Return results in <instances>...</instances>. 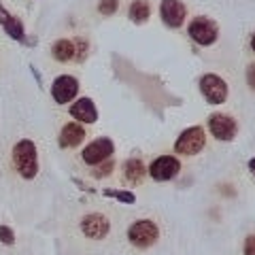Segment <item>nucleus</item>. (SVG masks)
I'll list each match as a JSON object with an SVG mask.
<instances>
[{"mask_svg":"<svg viewBox=\"0 0 255 255\" xmlns=\"http://www.w3.org/2000/svg\"><path fill=\"white\" fill-rule=\"evenodd\" d=\"M11 162L15 172L21 179H34L38 174V151L36 145L30 138H21L19 142H15V147L11 151Z\"/></svg>","mask_w":255,"mask_h":255,"instance_id":"f257e3e1","label":"nucleus"},{"mask_svg":"<svg viewBox=\"0 0 255 255\" xmlns=\"http://www.w3.org/2000/svg\"><path fill=\"white\" fill-rule=\"evenodd\" d=\"M128 241L136 249H149L159 241V228L153 219H136L128 228Z\"/></svg>","mask_w":255,"mask_h":255,"instance_id":"f03ea898","label":"nucleus"},{"mask_svg":"<svg viewBox=\"0 0 255 255\" xmlns=\"http://www.w3.org/2000/svg\"><path fill=\"white\" fill-rule=\"evenodd\" d=\"M206 145V134H204V128L202 126H191L185 128L179 138L174 140V153L179 155H196L200 153Z\"/></svg>","mask_w":255,"mask_h":255,"instance_id":"7ed1b4c3","label":"nucleus"},{"mask_svg":"<svg viewBox=\"0 0 255 255\" xmlns=\"http://www.w3.org/2000/svg\"><path fill=\"white\" fill-rule=\"evenodd\" d=\"M187 34L194 43L202 45V47H211L213 43H217V38H219V26L213 19L204 17V15H198V17L189 21Z\"/></svg>","mask_w":255,"mask_h":255,"instance_id":"20e7f679","label":"nucleus"},{"mask_svg":"<svg viewBox=\"0 0 255 255\" xmlns=\"http://www.w3.org/2000/svg\"><path fill=\"white\" fill-rule=\"evenodd\" d=\"M198 85H200V94L204 96V100L209 105H223L228 100V83L219 75L206 73L200 77Z\"/></svg>","mask_w":255,"mask_h":255,"instance_id":"39448f33","label":"nucleus"},{"mask_svg":"<svg viewBox=\"0 0 255 255\" xmlns=\"http://www.w3.org/2000/svg\"><path fill=\"white\" fill-rule=\"evenodd\" d=\"M181 172V162L177 155H159L147 166V174L157 183L172 181Z\"/></svg>","mask_w":255,"mask_h":255,"instance_id":"423d86ee","label":"nucleus"},{"mask_svg":"<svg viewBox=\"0 0 255 255\" xmlns=\"http://www.w3.org/2000/svg\"><path fill=\"white\" fill-rule=\"evenodd\" d=\"M79 228H81V234L85 238H92V241H105V238L111 234V221L102 213L83 215Z\"/></svg>","mask_w":255,"mask_h":255,"instance_id":"0eeeda50","label":"nucleus"},{"mask_svg":"<svg viewBox=\"0 0 255 255\" xmlns=\"http://www.w3.org/2000/svg\"><path fill=\"white\" fill-rule=\"evenodd\" d=\"M115 153V145H113V140L111 138H98V140H94L90 142L85 149H83V153H81V159L87 164V166H92V168H96V166H100V164H105L109 162L111 157H113Z\"/></svg>","mask_w":255,"mask_h":255,"instance_id":"6e6552de","label":"nucleus"},{"mask_svg":"<svg viewBox=\"0 0 255 255\" xmlns=\"http://www.w3.org/2000/svg\"><path fill=\"white\" fill-rule=\"evenodd\" d=\"M209 130L217 140L230 142V140H234V136H236L238 124H236L234 117H230L226 113H213L209 117Z\"/></svg>","mask_w":255,"mask_h":255,"instance_id":"1a4fd4ad","label":"nucleus"},{"mask_svg":"<svg viewBox=\"0 0 255 255\" xmlns=\"http://www.w3.org/2000/svg\"><path fill=\"white\" fill-rule=\"evenodd\" d=\"M159 17L172 30L181 28L187 17V9L183 4V0H162V4H159Z\"/></svg>","mask_w":255,"mask_h":255,"instance_id":"9d476101","label":"nucleus"},{"mask_svg":"<svg viewBox=\"0 0 255 255\" xmlns=\"http://www.w3.org/2000/svg\"><path fill=\"white\" fill-rule=\"evenodd\" d=\"M77 92H79V81L73 75H62V77L55 79L53 85H51V98L58 102V105L73 102Z\"/></svg>","mask_w":255,"mask_h":255,"instance_id":"9b49d317","label":"nucleus"},{"mask_svg":"<svg viewBox=\"0 0 255 255\" xmlns=\"http://www.w3.org/2000/svg\"><path fill=\"white\" fill-rule=\"evenodd\" d=\"M83 140H85V130L77 122H70L60 130L58 145H60V149H75L81 145Z\"/></svg>","mask_w":255,"mask_h":255,"instance_id":"f8f14e48","label":"nucleus"},{"mask_svg":"<svg viewBox=\"0 0 255 255\" xmlns=\"http://www.w3.org/2000/svg\"><path fill=\"white\" fill-rule=\"evenodd\" d=\"M70 115L81 124H96L98 122V109L90 98H79L70 107Z\"/></svg>","mask_w":255,"mask_h":255,"instance_id":"ddd939ff","label":"nucleus"},{"mask_svg":"<svg viewBox=\"0 0 255 255\" xmlns=\"http://www.w3.org/2000/svg\"><path fill=\"white\" fill-rule=\"evenodd\" d=\"M147 177V166L140 157H130L124 162V181L128 185H140Z\"/></svg>","mask_w":255,"mask_h":255,"instance_id":"4468645a","label":"nucleus"},{"mask_svg":"<svg viewBox=\"0 0 255 255\" xmlns=\"http://www.w3.org/2000/svg\"><path fill=\"white\" fill-rule=\"evenodd\" d=\"M0 26H2L6 34H9L11 38H15V41H19V43L26 41V34H23L21 21L17 17H13V15L6 11L2 4H0Z\"/></svg>","mask_w":255,"mask_h":255,"instance_id":"2eb2a0df","label":"nucleus"},{"mask_svg":"<svg viewBox=\"0 0 255 255\" xmlns=\"http://www.w3.org/2000/svg\"><path fill=\"white\" fill-rule=\"evenodd\" d=\"M51 55L53 60L58 62H70L75 60V43L68 41V38H60L51 45Z\"/></svg>","mask_w":255,"mask_h":255,"instance_id":"dca6fc26","label":"nucleus"},{"mask_svg":"<svg viewBox=\"0 0 255 255\" xmlns=\"http://www.w3.org/2000/svg\"><path fill=\"white\" fill-rule=\"evenodd\" d=\"M128 15H130V19L134 23H145L149 19V15H151V4H149V0H134V2L130 4V11H128Z\"/></svg>","mask_w":255,"mask_h":255,"instance_id":"f3484780","label":"nucleus"},{"mask_svg":"<svg viewBox=\"0 0 255 255\" xmlns=\"http://www.w3.org/2000/svg\"><path fill=\"white\" fill-rule=\"evenodd\" d=\"M107 198H115V200L124 202V204H134L136 202V196L132 194V191H124V189H105L102 191Z\"/></svg>","mask_w":255,"mask_h":255,"instance_id":"a211bd4d","label":"nucleus"},{"mask_svg":"<svg viewBox=\"0 0 255 255\" xmlns=\"http://www.w3.org/2000/svg\"><path fill=\"white\" fill-rule=\"evenodd\" d=\"M119 6V0H100L98 2V13L105 15V17H111Z\"/></svg>","mask_w":255,"mask_h":255,"instance_id":"6ab92c4d","label":"nucleus"},{"mask_svg":"<svg viewBox=\"0 0 255 255\" xmlns=\"http://www.w3.org/2000/svg\"><path fill=\"white\" fill-rule=\"evenodd\" d=\"M113 166H115V162H113V157L109 159V162H105V164H100V166H96V168L92 170V174L96 179H102V177H109L111 172H113Z\"/></svg>","mask_w":255,"mask_h":255,"instance_id":"aec40b11","label":"nucleus"},{"mask_svg":"<svg viewBox=\"0 0 255 255\" xmlns=\"http://www.w3.org/2000/svg\"><path fill=\"white\" fill-rule=\"evenodd\" d=\"M75 55H77V62H83L87 58V41H85V38H77Z\"/></svg>","mask_w":255,"mask_h":255,"instance_id":"412c9836","label":"nucleus"},{"mask_svg":"<svg viewBox=\"0 0 255 255\" xmlns=\"http://www.w3.org/2000/svg\"><path fill=\"white\" fill-rule=\"evenodd\" d=\"M0 243L2 245H13L15 243V234L9 226H0Z\"/></svg>","mask_w":255,"mask_h":255,"instance_id":"4be33fe9","label":"nucleus"},{"mask_svg":"<svg viewBox=\"0 0 255 255\" xmlns=\"http://www.w3.org/2000/svg\"><path fill=\"white\" fill-rule=\"evenodd\" d=\"M243 253L245 255H255V234H249L243 243Z\"/></svg>","mask_w":255,"mask_h":255,"instance_id":"5701e85b","label":"nucleus"},{"mask_svg":"<svg viewBox=\"0 0 255 255\" xmlns=\"http://www.w3.org/2000/svg\"><path fill=\"white\" fill-rule=\"evenodd\" d=\"M245 77H247V83H249V87L255 92V64H249V66H247Z\"/></svg>","mask_w":255,"mask_h":255,"instance_id":"b1692460","label":"nucleus"},{"mask_svg":"<svg viewBox=\"0 0 255 255\" xmlns=\"http://www.w3.org/2000/svg\"><path fill=\"white\" fill-rule=\"evenodd\" d=\"M249 172L255 177V157H251V159H249Z\"/></svg>","mask_w":255,"mask_h":255,"instance_id":"393cba45","label":"nucleus"},{"mask_svg":"<svg viewBox=\"0 0 255 255\" xmlns=\"http://www.w3.org/2000/svg\"><path fill=\"white\" fill-rule=\"evenodd\" d=\"M251 51L255 53V32H253V36H251Z\"/></svg>","mask_w":255,"mask_h":255,"instance_id":"a878e982","label":"nucleus"}]
</instances>
